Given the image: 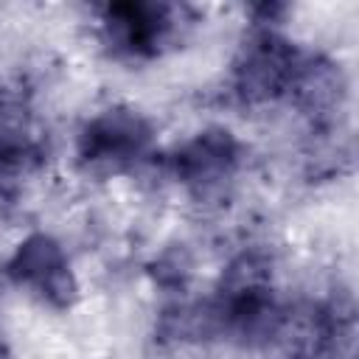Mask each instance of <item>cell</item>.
<instances>
[{"mask_svg": "<svg viewBox=\"0 0 359 359\" xmlns=\"http://www.w3.org/2000/svg\"><path fill=\"white\" fill-rule=\"evenodd\" d=\"M303 65L306 62L292 48V42L275 31H258L244 42L236 62V90L250 104L272 101L294 90Z\"/></svg>", "mask_w": 359, "mask_h": 359, "instance_id": "obj_1", "label": "cell"}, {"mask_svg": "<svg viewBox=\"0 0 359 359\" xmlns=\"http://www.w3.org/2000/svg\"><path fill=\"white\" fill-rule=\"evenodd\" d=\"M151 143V126L135 109H107L79 135V157L93 168H123L143 157Z\"/></svg>", "mask_w": 359, "mask_h": 359, "instance_id": "obj_2", "label": "cell"}, {"mask_svg": "<svg viewBox=\"0 0 359 359\" xmlns=\"http://www.w3.org/2000/svg\"><path fill=\"white\" fill-rule=\"evenodd\" d=\"M6 272L17 286H28L36 297L56 309H67L76 300L79 289L67 255L59 247V241H53L45 233L28 236L11 255Z\"/></svg>", "mask_w": 359, "mask_h": 359, "instance_id": "obj_3", "label": "cell"}, {"mask_svg": "<svg viewBox=\"0 0 359 359\" xmlns=\"http://www.w3.org/2000/svg\"><path fill=\"white\" fill-rule=\"evenodd\" d=\"M104 31L115 50L151 56L171 31V8L157 3H115L104 11Z\"/></svg>", "mask_w": 359, "mask_h": 359, "instance_id": "obj_4", "label": "cell"}, {"mask_svg": "<svg viewBox=\"0 0 359 359\" xmlns=\"http://www.w3.org/2000/svg\"><path fill=\"white\" fill-rule=\"evenodd\" d=\"M334 320L320 306L280 309L266 337V345L278 348L280 359H320L334 342Z\"/></svg>", "mask_w": 359, "mask_h": 359, "instance_id": "obj_5", "label": "cell"}, {"mask_svg": "<svg viewBox=\"0 0 359 359\" xmlns=\"http://www.w3.org/2000/svg\"><path fill=\"white\" fill-rule=\"evenodd\" d=\"M238 163V143L227 129H205L188 140L177 157L174 171L194 188H213L224 182Z\"/></svg>", "mask_w": 359, "mask_h": 359, "instance_id": "obj_6", "label": "cell"}]
</instances>
